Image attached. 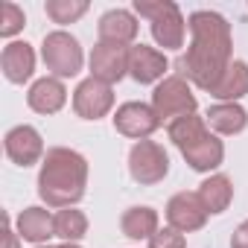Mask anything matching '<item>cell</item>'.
Listing matches in <instances>:
<instances>
[{"instance_id":"obj_1","label":"cell","mask_w":248,"mask_h":248,"mask_svg":"<svg viewBox=\"0 0 248 248\" xmlns=\"http://www.w3.org/2000/svg\"><path fill=\"white\" fill-rule=\"evenodd\" d=\"M187 30H190V47L181 59V70L196 88L210 93L213 85L228 70V64L233 62L231 24L225 15L213 9H196L187 18Z\"/></svg>"},{"instance_id":"obj_2","label":"cell","mask_w":248,"mask_h":248,"mask_svg":"<svg viewBox=\"0 0 248 248\" xmlns=\"http://www.w3.org/2000/svg\"><path fill=\"white\" fill-rule=\"evenodd\" d=\"M88 187V161L82 152L67 146L47 149L41 170H38V196L47 207L64 210L76 207L85 199Z\"/></svg>"},{"instance_id":"obj_3","label":"cell","mask_w":248,"mask_h":248,"mask_svg":"<svg viewBox=\"0 0 248 248\" xmlns=\"http://www.w3.org/2000/svg\"><path fill=\"white\" fill-rule=\"evenodd\" d=\"M135 15L149 21L152 38L164 50H181L187 35V21L172 0H135Z\"/></svg>"},{"instance_id":"obj_4","label":"cell","mask_w":248,"mask_h":248,"mask_svg":"<svg viewBox=\"0 0 248 248\" xmlns=\"http://www.w3.org/2000/svg\"><path fill=\"white\" fill-rule=\"evenodd\" d=\"M41 59H44L47 70L56 79H73V76H79V70L85 64L82 44L76 41V35H70L64 30H53V32L44 35V41H41Z\"/></svg>"},{"instance_id":"obj_5","label":"cell","mask_w":248,"mask_h":248,"mask_svg":"<svg viewBox=\"0 0 248 248\" xmlns=\"http://www.w3.org/2000/svg\"><path fill=\"white\" fill-rule=\"evenodd\" d=\"M152 108H155V114L161 120V126H164V123L170 126V123L178 120V117L196 114L199 102H196V93L190 91L184 76H167L152 91Z\"/></svg>"},{"instance_id":"obj_6","label":"cell","mask_w":248,"mask_h":248,"mask_svg":"<svg viewBox=\"0 0 248 248\" xmlns=\"http://www.w3.org/2000/svg\"><path fill=\"white\" fill-rule=\"evenodd\" d=\"M129 175L140 187H155L170 175V155L155 140H138L129 152Z\"/></svg>"},{"instance_id":"obj_7","label":"cell","mask_w":248,"mask_h":248,"mask_svg":"<svg viewBox=\"0 0 248 248\" xmlns=\"http://www.w3.org/2000/svg\"><path fill=\"white\" fill-rule=\"evenodd\" d=\"M114 129L123 135V138H132V140H149L158 129H161V120L155 114L152 105L146 102H123L117 111H114Z\"/></svg>"},{"instance_id":"obj_8","label":"cell","mask_w":248,"mask_h":248,"mask_svg":"<svg viewBox=\"0 0 248 248\" xmlns=\"http://www.w3.org/2000/svg\"><path fill=\"white\" fill-rule=\"evenodd\" d=\"M3 152L6 158L15 164V167H32V164H41L44 161V138L35 126H27V123H21V126L9 129L6 138H3Z\"/></svg>"},{"instance_id":"obj_9","label":"cell","mask_w":248,"mask_h":248,"mask_svg":"<svg viewBox=\"0 0 248 248\" xmlns=\"http://www.w3.org/2000/svg\"><path fill=\"white\" fill-rule=\"evenodd\" d=\"M88 64H91V76L93 79H99L105 85H114L123 76H129V47L96 41L91 56H88Z\"/></svg>"},{"instance_id":"obj_10","label":"cell","mask_w":248,"mask_h":248,"mask_svg":"<svg viewBox=\"0 0 248 248\" xmlns=\"http://www.w3.org/2000/svg\"><path fill=\"white\" fill-rule=\"evenodd\" d=\"M114 108V88L88 76L73 91V111L82 120H102Z\"/></svg>"},{"instance_id":"obj_11","label":"cell","mask_w":248,"mask_h":248,"mask_svg":"<svg viewBox=\"0 0 248 248\" xmlns=\"http://www.w3.org/2000/svg\"><path fill=\"white\" fill-rule=\"evenodd\" d=\"M170 62L164 50H155L149 44H132L129 47V76L138 85H161L167 79Z\"/></svg>"},{"instance_id":"obj_12","label":"cell","mask_w":248,"mask_h":248,"mask_svg":"<svg viewBox=\"0 0 248 248\" xmlns=\"http://www.w3.org/2000/svg\"><path fill=\"white\" fill-rule=\"evenodd\" d=\"M164 213H167L170 228H175V231H181V233L202 231L204 222H207V210H204L202 199H199L196 193H187V190L175 193V196L167 202V210H164Z\"/></svg>"},{"instance_id":"obj_13","label":"cell","mask_w":248,"mask_h":248,"mask_svg":"<svg viewBox=\"0 0 248 248\" xmlns=\"http://www.w3.org/2000/svg\"><path fill=\"white\" fill-rule=\"evenodd\" d=\"M138 15L129 12V9H108L99 24H96V35L99 41H108V44H123V47H132L135 38H138Z\"/></svg>"},{"instance_id":"obj_14","label":"cell","mask_w":248,"mask_h":248,"mask_svg":"<svg viewBox=\"0 0 248 248\" xmlns=\"http://www.w3.org/2000/svg\"><path fill=\"white\" fill-rule=\"evenodd\" d=\"M15 231L21 239L32 242V245H47L50 236H56V213H50L47 207H24L15 219Z\"/></svg>"},{"instance_id":"obj_15","label":"cell","mask_w":248,"mask_h":248,"mask_svg":"<svg viewBox=\"0 0 248 248\" xmlns=\"http://www.w3.org/2000/svg\"><path fill=\"white\" fill-rule=\"evenodd\" d=\"M0 67L12 85H24L35 73V50L27 41H9L0 53Z\"/></svg>"},{"instance_id":"obj_16","label":"cell","mask_w":248,"mask_h":248,"mask_svg":"<svg viewBox=\"0 0 248 248\" xmlns=\"http://www.w3.org/2000/svg\"><path fill=\"white\" fill-rule=\"evenodd\" d=\"M67 102V88L62 79L56 76H44V79H35L27 91V105L35 111V114H59Z\"/></svg>"},{"instance_id":"obj_17","label":"cell","mask_w":248,"mask_h":248,"mask_svg":"<svg viewBox=\"0 0 248 248\" xmlns=\"http://www.w3.org/2000/svg\"><path fill=\"white\" fill-rule=\"evenodd\" d=\"M181 155H184V161L190 164L193 172H210L213 175V170H219L222 161H225V143L219 140V135L207 132L204 138H199L196 143L181 149Z\"/></svg>"},{"instance_id":"obj_18","label":"cell","mask_w":248,"mask_h":248,"mask_svg":"<svg viewBox=\"0 0 248 248\" xmlns=\"http://www.w3.org/2000/svg\"><path fill=\"white\" fill-rule=\"evenodd\" d=\"M204 123H207V129L213 135L231 138V135L245 132V126H248V111L239 102H216V105L207 108Z\"/></svg>"},{"instance_id":"obj_19","label":"cell","mask_w":248,"mask_h":248,"mask_svg":"<svg viewBox=\"0 0 248 248\" xmlns=\"http://www.w3.org/2000/svg\"><path fill=\"white\" fill-rule=\"evenodd\" d=\"M196 196L202 199L207 216H219V213H225V210L231 207V202H233V181H231L225 172H213V175H207V178L199 184Z\"/></svg>"},{"instance_id":"obj_20","label":"cell","mask_w":248,"mask_h":248,"mask_svg":"<svg viewBox=\"0 0 248 248\" xmlns=\"http://www.w3.org/2000/svg\"><path fill=\"white\" fill-rule=\"evenodd\" d=\"M245 93H248V64L242 59H233L222 73V79L213 85L210 96L216 102H239Z\"/></svg>"},{"instance_id":"obj_21","label":"cell","mask_w":248,"mask_h":248,"mask_svg":"<svg viewBox=\"0 0 248 248\" xmlns=\"http://www.w3.org/2000/svg\"><path fill=\"white\" fill-rule=\"evenodd\" d=\"M158 222H161V219H158V210H155V207L138 204V207H129L126 213L120 216V231L126 233L129 239H146V242H149V236L161 228Z\"/></svg>"},{"instance_id":"obj_22","label":"cell","mask_w":248,"mask_h":248,"mask_svg":"<svg viewBox=\"0 0 248 248\" xmlns=\"http://www.w3.org/2000/svg\"><path fill=\"white\" fill-rule=\"evenodd\" d=\"M207 132H210V129H207V123H204V117H199V114L178 117V120H172L170 126H167V135H170V140L178 146V152L187 149L190 143H196L199 138H204Z\"/></svg>"},{"instance_id":"obj_23","label":"cell","mask_w":248,"mask_h":248,"mask_svg":"<svg viewBox=\"0 0 248 248\" xmlns=\"http://www.w3.org/2000/svg\"><path fill=\"white\" fill-rule=\"evenodd\" d=\"M88 233V216L76 207H64L56 213V236L62 242H79Z\"/></svg>"},{"instance_id":"obj_24","label":"cell","mask_w":248,"mask_h":248,"mask_svg":"<svg viewBox=\"0 0 248 248\" xmlns=\"http://www.w3.org/2000/svg\"><path fill=\"white\" fill-rule=\"evenodd\" d=\"M44 12L53 24L67 27V24H76L88 12V0H47Z\"/></svg>"},{"instance_id":"obj_25","label":"cell","mask_w":248,"mask_h":248,"mask_svg":"<svg viewBox=\"0 0 248 248\" xmlns=\"http://www.w3.org/2000/svg\"><path fill=\"white\" fill-rule=\"evenodd\" d=\"M24 27H27L24 9L18 3H12V0H6V3L0 6V35H3V38H15Z\"/></svg>"},{"instance_id":"obj_26","label":"cell","mask_w":248,"mask_h":248,"mask_svg":"<svg viewBox=\"0 0 248 248\" xmlns=\"http://www.w3.org/2000/svg\"><path fill=\"white\" fill-rule=\"evenodd\" d=\"M149 248H187V239L181 231L175 228H158L152 236H149Z\"/></svg>"},{"instance_id":"obj_27","label":"cell","mask_w":248,"mask_h":248,"mask_svg":"<svg viewBox=\"0 0 248 248\" xmlns=\"http://www.w3.org/2000/svg\"><path fill=\"white\" fill-rule=\"evenodd\" d=\"M231 248H248V219L236 225V231L231 236Z\"/></svg>"},{"instance_id":"obj_28","label":"cell","mask_w":248,"mask_h":248,"mask_svg":"<svg viewBox=\"0 0 248 248\" xmlns=\"http://www.w3.org/2000/svg\"><path fill=\"white\" fill-rule=\"evenodd\" d=\"M6 248H21V236H18V231L9 225V219H6Z\"/></svg>"},{"instance_id":"obj_29","label":"cell","mask_w":248,"mask_h":248,"mask_svg":"<svg viewBox=\"0 0 248 248\" xmlns=\"http://www.w3.org/2000/svg\"><path fill=\"white\" fill-rule=\"evenodd\" d=\"M56 248H82L79 242H62V245H56Z\"/></svg>"},{"instance_id":"obj_30","label":"cell","mask_w":248,"mask_h":248,"mask_svg":"<svg viewBox=\"0 0 248 248\" xmlns=\"http://www.w3.org/2000/svg\"><path fill=\"white\" fill-rule=\"evenodd\" d=\"M35 248H56V245H35Z\"/></svg>"}]
</instances>
